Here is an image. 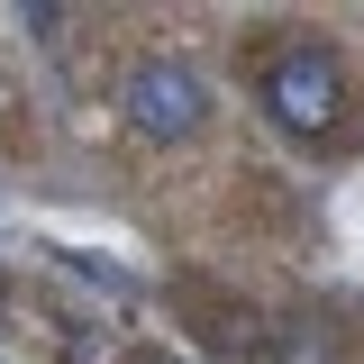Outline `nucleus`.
<instances>
[{
    "label": "nucleus",
    "instance_id": "nucleus-1",
    "mask_svg": "<svg viewBox=\"0 0 364 364\" xmlns=\"http://www.w3.org/2000/svg\"><path fill=\"white\" fill-rule=\"evenodd\" d=\"M264 109H273L291 136H328V128H337V109H346V73H337V55H328V46H282V55L264 64Z\"/></svg>",
    "mask_w": 364,
    "mask_h": 364
},
{
    "label": "nucleus",
    "instance_id": "nucleus-2",
    "mask_svg": "<svg viewBox=\"0 0 364 364\" xmlns=\"http://www.w3.org/2000/svg\"><path fill=\"white\" fill-rule=\"evenodd\" d=\"M200 109H210V91H200V73L182 64V55H146L128 73V128L155 136V146H173V136L200 128Z\"/></svg>",
    "mask_w": 364,
    "mask_h": 364
}]
</instances>
